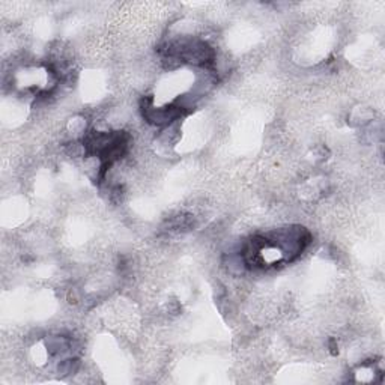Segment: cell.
I'll list each match as a JSON object with an SVG mask.
<instances>
[{"mask_svg": "<svg viewBox=\"0 0 385 385\" xmlns=\"http://www.w3.org/2000/svg\"><path fill=\"white\" fill-rule=\"evenodd\" d=\"M143 116L148 119V122L161 126V125H167V123H170L172 120L178 119V117L181 116V107L170 105V107L155 108V107L151 105V104H149V105L145 104Z\"/></svg>", "mask_w": 385, "mask_h": 385, "instance_id": "obj_1", "label": "cell"}, {"mask_svg": "<svg viewBox=\"0 0 385 385\" xmlns=\"http://www.w3.org/2000/svg\"><path fill=\"white\" fill-rule=\"evenodd\" d=\"M78 369V360H65L59 366V372L62 375H71Z\"/></svg>", "mask_w": 385, "mask_h": 385, "instance_id": "obj_3", "label": "cell"}, {"mask_svg": "<svg viewBox=\"0 0 385 385\" xmlns=\"http://www.w3.org/2000/svg\"><path fill=\"white\" fill-rule=\"evenodd\" d=\"M47 348L51 354H63L69 349V340L65 337H51L47 342Z\"/></svg>", "mask_w": 385, "mask_h": 385, "instance_id": "obj_2", "label": "cell"}]
</instances>
